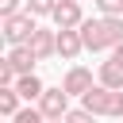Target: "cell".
Masks as SVG:
<instances>
[{"label":"cell","mask_w":123,"mask_h":123,"mask_svg":"<svg viewBox=\"0 0 123 123\" xmlns=\"http://www.w3.org/2000/svg\"><path fill=\"white\" fill-rule=\"evenodd\" d=\"M81 38H85V50H92V54L123 46V15H115V19H108V15L85 19L81 23Z\"/></svg>","instance_id":"1"},{"label":"cell","mask_w":123,"mask_h":123,"mask_svg":"<svg viewBox=\"0 0 123 123\" xmlns=\"http://www.w3.org/2000/svg\"><path fill=\"white\" fill-rule=\"evenodd\" d=\"M81 108H85V111H92V115L123 119V88L115 92V88H104V85H96L92 92H85V96H81Z\"/></svg>","instance_id":"2"},{"label":"cell","mask_w":123,"mask_h":123,"mask_svg":"<svg viewBox=\"0 0 123 123\" xmlns=\"http://www.w3.org/2000/svg\"><path fill=\"white\" fill-rule=\"evenodd\" d=\"M35 15L31 12H19V15H12V19H0V35H4V42L8 46H27L31 38H35Z\"/></svg>","instance_id":"3"},{"label":"cell","mask_w":123,"mask_h":123,"mask_svg":"<svg viewBox=\"0 0 123 123\" xmlns=\"http://www.w3.org/2000/svg\"><path fill=\"white\" fill-rule=\"evenodd\" d=\"M38 111L46 115V119H65L73 108H69V92L58 85V88H46L42 92V100H38Z\"/></svg>","instance_id":"4"},{"label":"cell","mask_w":123,"mask_h":123,"mask_svg":"<svg viewBox=\"0 0 123 123\" xmlns=\"http://www.w3.org/2000/svg\"><path fill=\"white\" fill-rule=\"evenodd\" d=\"M54 27L58 31H81V23H85V12H81V4L77 0H62L58 8H54Z\"/></svg>","instance_id":"5"},{"label":"cell","mask_w":123,"mask_h":123,"mask_svg":"<svg viewBox=\"0 0 123 123\" xmlns=\"http://www.w3.org/2000/svg\"><path fill=\"white\" fill-rule=\"evenodd\" d=\"M62 88H65L69 96H85V92H92V88H96V81H92V69H85V65H73V69L65 73Z\"/></svg>","instance_id":"6"},{"label":"cell","mask_w":123,"mask_h":123,"mask_svg":"<svg viewBox=\"0 0 123 123\" xmlns=\"http://www.w3.org/2000/svg\"><path fill=\"white\" fill-rule=\"evenodd\" d=\"M27 46L35 50V58H38V62H46V58H58V31H46V27H38V31H35V38H31Z\"/></svg>","instance_id":"7"},{"label":"cell","mask_w":123,"mask_h":123,"mask_svg":"<svg viewBox=\"0 0 123 123\" xmlns=\"http://www.w3.org/2000/svg\"><path fill=\"white\" fill-rule=\"evenodd\" d=\"M81 50H85V38H81V31H58V58H65V62H77V58H81Z\"/></svg>","instance_id":"8"},{"label":"cell","mask_w":123,"mask_h":123,"mask_svg":"<svg viewBox=\"0 0 123 123\" xmlns=\"http://www.w3.org/2000/svg\"><path fill=\"white\" fill-rule=\"evenodd\" d=\"M4 62H8L19 77H27V73H35V62H38V58H35V50H31V46H12Z\"/></svg>","instance_id":"9"},{"label":"cell","mask_w":123,"mask_h":123,"mask_svg":"<svg viewBox=\"0 0 123 123\" xmlns=\"http://www.w3.org/2000/svg\"><path fill=\"white\" fill-rule=\"evenodd\" d=\"M15 92H19L27 104H31V100L38 104V100H42V92H46V85H42V77H38V73H27V77H19V81H15Z\"/></svg>","instance_id":"10"},{"label":"cell","mask_w":123,"mask_h":123,"mask_svg":"<svg viewBox=\"0 0 123 123\" xmlns=\"http://www.w3.org/2000/svg\"><path fill=\"white\" fill-rule=\"evenodd\" d=\"M96 85H104V88H123V65H115L111 58L108 62H100V69H96Z\"/></svg>","instance_id":"11"},{"label":"cell","mask_w":123,"mask_h":123,"mask_svg":"<svg viewBox=\"0 0 123 123\" xmlns=\"http://www.w3.org/2000/svg\"><path fill=\"white\" fill-rule=\"evenodd\" d=\"M19 100H23V96H19L15 88H0V111H4L8 119H15V115H19Z\"/></svg>","instance_id":"12"},{"label":"cell","mask_w":123,"mask_h":123,"mask_svg":"<svg viewBox=\"0 0 123 123\" xmlns=\"http://www.w3.org/2000/svg\"><path fill=\"white\" fill-rule=\"evenodd\" d=\"M92 4H96V12H100V15H108V19L123 15V0H92Z\"/></svg>","instance_id":"13"},{"label":"cell","mask_w":123,"mask_h":123,"mask_svg":"<svg viewBox=\"0 0 123 123\" xmlns=\"http://www.w3.org/2000/svg\"><path fill=\"white\" fill-rule=\"evenodd\" d=\"M58 4H62V0H27V12H31V15H54Z\"/></svg>","instance_id":"14"},{"label":"cell","mask_w":123,"mask_h":123,"mask_svg":"<svg viewBox=\"0 0 123 123\" xmlns=\"http://www.w3.org/2000/svg\"><path fill=\"white\" fill-rule=\"evenodd\" d=\"M12 123H46V115H42L38 108H19V115H15Z\"/></svg>","instance_id":"15"},{"label":"cell","mask_w":123,"mask_h":123,"mask_svg":"<svg viewBox=\"0 0 123 123\" xmlns=\"http://www.w3.org/2000/svg\"><path fill=\"white\" fill-rule=\"evenodd\" d=\"M27 0H0V19H12V15H19V8H23Z\"/></svg>","instance_id":"16"},{"label":"cell","mask_w":123,"mask_h":123,"mask_svg":"<svg viewBox=\"0 0 123 123\" xmlns=\"http://www.w3.org/2000/svg\"><path fill=\"white\" fill-rule=\"evenodd\" d=\"M65 123H96V115H92V111H85V108H73V111L65 115Z\"/></svg>","instance_id":"17"},{"label":"cell","mask_w":123,"mask_h":123,"mask_svg":"<svg viewBox=\"0 0 123 123\" xmlns=\"http://www.w3.org/2000/svg\"><path fill=\"white\" fill-rule=\"evenodd\" d=\"M111 62H115V65H123V46H115V50H111Z\"/></svg>","instance_id":"18"},{"label":"cell","mask_w":123,"mask_h":123,"mask_svg":"<svg viewBox=\"0 0 123 123\" xmlns=\"http://www.w3.org/2000/svg\"><path fill=\"white\" fill-rule=\"evenodd\" d=\"M46 123H65V119H46Z\"/></svg>","instance_id":"19"},{"label":"cell","mask_w":123,"mask_h":123,"mask_svg":"<svg viewBox=\"0 0 123 123\" xmlns=\"http://www.w3.org/2000/svg\"><path fill=\"white\" fill-rule=\"evenodd\" d=\"M77 4H81V0H77Z\"/></svg>","instance_id":"20"}]
</instances>
